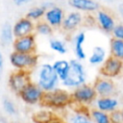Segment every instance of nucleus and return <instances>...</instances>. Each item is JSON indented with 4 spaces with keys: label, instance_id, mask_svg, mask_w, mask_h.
Masks as SVG:
<instances>
[{
    "label": "nucleus",
    "instance_id": "nucleus-1",
    "mask_svg": "<svg viewBox=\"0 0 123 123\" xmlns=\"http://www.w3.org/2000/svg\"><path fill=\"white\" fill-rule=\"evenodd\" d=\"M35 73V80H33L44 92L57 88L61 80L55 72L52 63L43 62L38 64L33 71Z\"/></svg>",
    "mask_w": 123,
    "mask_h": 123
},
{
    "label": "nucleus",
    "instance_id": "nucleus-2",
    "mask_svg": "<svg viewBox=\"0 0 123 123\" xmlns=\"http://www.w3.org/2000/svg\"><path fill=\"white\" fill-rule=\"evenodd\" d=\"M40 106L50 110H63L72 105L71 93L64 88H55L43 93Z\"/></svg>",
    "mask_w": 123,
    "mask_h": 123
},
{
    "label": "nucleus",
    "instance_id": "nucleus-3",
    "mask_svg": "<svg viewBox=\"0 0 123 123\" xmlns=\"http://www.w3.org/2000/svg\"><path fill=\"white\" fill-rule=\"evenodd\" d=\"M70 67L67 77L62 81V84L66 88H75L83 84L86 83L87 74L83 62L77 59H72L69 61Z\"/></svg>",
    "mask_w": 123,
    "mask_h": 123
},
{
    "label": "nucleus",
    "instance_id": "nucleus-4",
    "mask_svg": "<svg viewBox=\"0 0 123 123\" xmlns=\"http://www.w3.org/2000/svg\"><path fill=\"white\" fill-rule=\"evenodd\" d=\"M11 65L16 70H26L33 72L39 64V56L37 53L26 54L12 51L9 56Z\"/></svg>",
    "mask_w": 123,
    "mask_h": 123
},
{
    "label": "nucleus",
    "instance_id": "nucleus-5",
    "mask_svg": "<svg viewBox=\"0 0 123 123\" xmlns=\"http://www.w3.org/2000/svg\"><path fill=\"white\" fill-rule=\"evenodd\" d=\"M70 93L72 98V105L75 104L78 107H84V108L92 105L97 97L93 86L86 83L73 88L72 92Z\"/></svg>",
    "mask_w": 123,
    "mask_h": 123
},
{
    "label": "nucleus",
    "instance_id": "nucleus-6",
    "mask_svg": "<svg viewBox=\"0 0 123 123\" xmlns=\"http://www.w3.org/2000/svg\"><path fill=\"white\" fill-rule=\"evenodd\" d=\"M32 81H33V73L31 71L15 69L9 76L8 86L12 92L18 94Z\"/></svg>",
    "mask_w": 123,
    "mask_h": 123
},
{
    "label": "nucleus",
    "instance_id": "nucleus-7",
    "mask_svg": "<svg viewBox=\"0 0 123 123\" xmlns=\"http://www.w3.org/2000/svg\"><path fill=\"white\" fill-rule=\"evenodd\" d=\"M123 73V61L112 56H108L99 67V75L114 79Z\"/></svg>",
    "mask_w": 123,
    "mask_h": 123
},
{
    "label": "nucleus",
    "instance_id": "nucleus-8",
    "mask_svg": "<svg viewBox=\"0 0 123 123\" xmlns=\"http://www.w3.org/2000/svg\"><path fill=\"white\" fill-rule=\"evenodd\" d=\"M44 91L34 82H30L17 95L19 98L29 106L39 105Z\"/></svg>",
    "mask_w": 123,
    "mask_h": 123
},
{
    "label": "nucleus",
    "instance_id": "nucleus-9",
    "mask_svg": "<svg viewBox=\"0 0 123 123\" xmlns=\"http://www.w3.org/2000/svg\"><path fill=\"white\" fill-rule=\"evenodd\" d=\"M93 88L99 97L115 96L117 94V86L113 79L99 75L92 84Z\"/></svg>",
    "mask_w": 123,
    "mask_h": 123
},
{
    "label": "nucleus",
    "instance_id": "nucleus-10",
    "mask_svg": "<svg viewBox=\"0 0 123 123\" xmlns=\"http://www.w3.org/2000/svg\"><path fill=\"white\" fill-rule=\"evenodd\" d=\"M12 50L19 53H37V37L35 33L20 37H15L12 43Z\"/></svg>",
    "mask_w": 123,
    "mask_h": 123
},
{
    "label": "nucleus",
    "instance_id": "nucleus-11",
    "mask_svg": "<svg viewBox=\"0 0 123 123\" xmlns=\"http://www.w3.org/2000/svg\"><path fill=\"white\" fill-rule=\"evenodd\" d=\"M83 24H84V15L80 12L74 11L68 12L64 16L60 29L63 34L71 35L74 32H76L79 29V27Z\"/></svg>",
    "mask_w": 123,
    "mask_h": 123
},
{
    "label": "nucleus",
    "instance_id": "nucleus-12",
    "mask_svg": "<svg viewBox=\"0 0 123 123\" xmlns=\"http://www.w3.org/2000/svg\"><path fill=\"white\" fill-rule=\"evenodd\" d=\"M95 13V22L98 25V27L103 32L111 34L114 25L116 24L115 16L113 15V13L111 11L102 7Z\"/></svg>",
    "mask_w": 123,
    "mask_h": 123
},
{
    "label": "nucleus",
    "instance_id": "nucleus-13",
    "mask_svg": "<svg viewBox=\"0 0 123 123\" xmlns=\"http://www.w3.org/2000/svg\"><path fill=\"white\" fill-rule=\"evenodd\" d=\"M64 16H65V13L63 9L61 8L60 6L54 5L53 7L45 11L43 18L48 24L52 26L53 29H60Z\"/></svg>",
    "mask_w": 123,
    "mask_h": 123
},
{
    "label": "nucleus",
    "instance_id": "nucleus-14",
    "mask_svg": "<svg viewBox=\"0 0 123 123\" xmlns=\"http://www.w3.org/2000/svg\"><path fill=\"white\" fill-rule=\"evenodd\" d=\"M12 33H13L14 38L34 34L35 33V22L31 20L30 18H28L27 16L20 17L12 25Z\"/></svg>",
    "mask_w": 123,
    "mask_h": 123
},
{
    "label": "nucleus",
    "instance_id": "nucleus-15",
    "mask_svg": "<svg viewBox=\"0 0 123 123\" xmlns=\"http://www.w3.org/2000/svg\"><path fill=\"white\" fill-rule=\"evenodd\" d=\"M67 4L75 11L86 13L96 12L101 8L100 3L96 0H67Z\"/></svg>",
    "mask_w": 123,
    "mask_h": 123
},
{
    "label": "nucleus",
    "instance_id": "nucleus-16",
    "mask_svg": "<svg viewBox=\"0 0 123 123\" xmlns=\"http://www.w3.org/2000/svg\"><path fill=\"white\" fill-rule=\"evenodd\" d=\"M93 104L94 108L108 113L119 109V101L115 96H97Z\"/></svg>",
    "mask_w": 123,
    "mask_h": 123
},
{
    "label": "nucleus",
    "instance_id": "nucleus-17",
    "mask_svg": "<svg viewBox=\"0 0 123 123\" xmlns=\"http://www.w3.org/2000/svg\"><path fill=\"white\" fill-rule=\"evenodd\" d=\"M86 33L83 31L78 32L75 34L72 37V43H73V51L75 54V57L77 60L83 62L86 59V53L84 48V44L86 42Z\"/></svg>",
    "mask_w": 123,
    "mask_h": 123
},
{
    "label": "nucleus",
    "instance_id": "nucleus-18",
    "mask_svg": "<svg viewBox=\"0 0 123 123\" xmlns=\"http://www.w3.org/2000/svg\"><path fill=\"white\" fill-rule=\"evenodd\" d=\"M67 123H94L89 116L88 110L84 107H79L67 116Z\"/></svg>",
    "mask_w": 123,
    "mask_h": 123
},
{
    "label": "nucleus",
    "instance_id": "nucleus-19",
    "mask_svg": "<svg viewBox=\"0 0 123 123\" xmlns=\"http://www.w3.org/2000/svg\"><path fill=\"white\" fill-rule=\"evenodd\" d=\"M107 57L106 49L103 46L96 45L91 50V53L88 57V62L91 65H101Z\"/></svg>",
    "mask_w": 123,
    "mask_h": 123
},
{
    "label": "nucleus",
    "instance_id": "nucleus-20",
    "mask_svg": "<svg viewBox=\"0 0 123 123\" xmlns=\"http://www.w3.org/2000/svg\"><path fill=\"white\" fill-rule=\"evenodd\" d=\"M14 39L13 33H12V26L10 22H5L0 30V43L2 46L7 47L12 45Z\"/></svg>",
    "mask_w": 123,
    "mask_h": 123
},
{
    "label": "nucleus",
    "instance_id": "nucleus-21",
    "mask_svg": "<svg viewBox=\"0 0 123 123\" xmlns=\"http://www.w3.org/2000/svg\"><path fill=\"white\" fill-rule=\"evenodd\" d=\"M57 114L50 109H44L37 111L32 115V120L34 123H49L52 119H54Z\"/></svg>",
    "mask_w": 123,
    "mask_h": 123
},
{
    "label": "nucleus",
    "instance_id": "nucleus-22",
    "mask_svg": "<svg viewBox=\"0 0 123 123\" xmlns=\"http://www.w3.org/2000/svg\"><path fill=\"white\" fill-rule=\"evenodd\" d=\"M52 66H53L55 72L57 73L59 79L61 80V82L67 77V74L69 72V67H70L69 61H67V60H57L52 63Z\"/></svg>",
    "mask_w": 123,
    "mask_h": 123
},
{
    "label": "nucleus",
    "instance_id": "nucleus-23",
    "mask_svg": "<svg viewBox=\"0 0 123 123\" xmlns=\"http://www.w3.org/2000/svg\"><path fill=\"white\" fill-rule=\"evenodd\" d=\"M110 56L123 61V39L111 38L110 40Z\"/></svg>",
    "mask_w": 123,
    "mask_h": 123
},
{
    "label": "nucleus",
    "instance_id": "nucleus-24",
    "mask_svg": "<svg viewBox=\"0 0 123 123\" xmlns=\"http://www.w3.org/2000/svg\"><path fill=\"white\" fill-rule=\"evenodd\" d=\"M88 113L94 123H111L110 113L108 112L102 111L96 108H92L88 110Z\"/></svg>",
    "mask_w": 123,
    "mask_h": 123
},
{
    "label": "nucleus",
    "instance_id": "nucleus-25",
    "mask_svg": "<svg viewBox=\"0 0 123 123\" xmlns=\"http://www.w3.org/2000/svg\"><path fill=\"white\" fill-rule=\"evenodd\" d=\"M35 33L37 35H40V36L49 37V36L53 35L54 29L44 19H40V20L35 22Z\"/></svg>",
    "mask_w": 123,
    "mask_h": 123
},
{
    "label": "nucleus",
    "instance_id": "nucleus-26",
    "mask_svg": "<svg viewBox=\"0 0 123 123\" xmlns=\"http://www.w3.org/2000/svg\"><path fill=\"white\" fill-rule=\"evenodd\" d=\"M45 8L42 6V5H39V6H35L33 8H31L25 16H27L28 18H30L31 20H33L34 22H37L40 19L43 18L44 16V13H45Z\"/></svg>",
    "mask_w": 123,
    "mask_h": 123
},
{
    "label": "nucleus",
    "instance_id": "nucleus-27",
    "mask_svg": "<svg viewBox=\"0 0 123 123\" xmlns=\"http://www.w3.org/2000/svg\"><path fill=\"white\" fill-rule=\"evenodd\" d=\"M49 46H50L51 50H53L54 52L61 54V55H64L68 51L65 41L59 39V38H51L49 40Z\"/></svg>",
    "mask_w": 123,
    "mask_h": 123
},
{
    "label": "nucleus",
    "instance_id": "nucleus-28",
    "mask_svg": "<svg viewBox=\"0 0 123 123\" xmlns=\"http://www.w3.org/2000/svg\"><path fill=\"white\" fill-rule=\"evenodd\" d=\"M2 107H3L4 111L10 116H15L18 113V110H17L16 105L14 104V102L12 99H10L8 97H4L3 98Z\"/></svg>",
    "mask_w": 123,
    "mask_h": 123
},
{
    "label": "nucleus",
    "instance_id": "nucleus-29",
    "mask_svg": "<svg viewBox=\"0 0 123 123\" xmlns=\"http://www.w3.org/2000/svg\"><path fill=\"white\" fill-rule=\"evenodd\" d=\"M111 34L112 35V37L114 38L123 39V22H117L114 25Z\"/></svg>",
    "mask_w": 123,
    "mask_h": 123
},
{
    "label": "nucleus",
    "instance_id": "nucleus-30",
    "mask_svg": "<svg viewBox=\"0 0 123 123\" xmlns=\"http://www.w3.org/2000/svg\"><path fill=\"white\" fill-rule=\"evenodd\" d=\"M110 118H111V123H123L121 112H120L119 109L110 112Z\"/></svg>",
    "mask_w": 123,
    "mask_h": 123
},
{
    "label": "nucleus",
    "instance_id": "nucleus-31",
    "mask_svg": "<svg viewBox=\"0 0 123 123\" xmlns=\"http://www.w3.org/2000/svg\"><path fill=\"white\" fill-rule=\"evenodd\" d=\"M12 3L15 5V6H24V5H26L27 3H30V2H32V1H34V0H12Z\"/></svg>",
    "mask_w": 123,
    "mask_h": 123
},
{
    "label": "nucleus",
    "instance_id": "nucleus-32",
    "mask_svg": "<svg viewBox=\"0 0 123 123\" xmlns=\"http://www.w3.org/2000/svg\"><path fill=\"white\" fill-rule=\"evenodd\" d=\"M4 63H5V61H4V57H3V54L0 50V78L3 74V70H4Z\"/></svg>",
    "mask_w": 123,
    "mask_h": 123
},
{
    "label": "nucleus",
    "instance_id": "nucleus-33",
    "mask_svg": "<svg viewBox=\"0 0 123 123\" xmlns=\"http://www.w3.org/2000/svg\"><path fill=\"white\" fill-rule=\"evenodd\" d=\"M49 123H67L66 122V120H64V119H62V118H60V117H58V116H56L54 119H52Z\"/></svg>",
    "mask_w": 123,
    "mask_h": 123
},
{
    "label": "nucleus",
    "instance_id": "nucleus-34",
    "mask_svg": "<svg viewBox=\"0 0 123 123\" xmlns=\"http://www.w3.org/2000/svg\"><path fill=\"white\" fill-rule=\"evenodd\" d=\"M117 10H118L119 16H120V17H121V19L123 20V3H120V4H119V6H118Z\"/></svg>",
    "mask_w": 123,
    "mask_h": 123
},
{
    "label": "nucleus",
    "instance_id": "nucleus-35",
    "mask_svg": "<svg viewBox=\"0 0 123 123\" xmlns=\"http://www.w3.org/2000/svg\"><path fill=\"white\" fill-rule=\"evenodd\" d=\"M0 123H9L5 117H0Z\"/></svg>",
    "mask_w": 123,
    "mask_h": 123
},
{
    "label": "nucleus",
    "instance_id": "nucleus-36",
    "mask_svg": "<svg viewBox=\"0 0 123 123\" xmlns=\"http://www.w3.org/2000/svg\"><path fill=\"white\" fill-rule=\"evenodd\" d=\"M120 112H121V116H122V121H123V108L120 109Z\"/></svg>",
    "mask_w": 123,
    "mask_h": 123
},
{
    "label": "nucleus",
    "instance_id": "nucleus-37",
    "mask_svg": "<svg viewBox=\"0 0 123 123\" xmlns=\"http://www.w3.org/2000/svg\"><path fill=\"white\" fill-rule=\"evenodd\" d=\"M12 123H23V122H18V121H14V122H12Z\"/></svg>",
    "mask_w": 123,
    "mask_h": 123
},
{
    "label": "nucleus",
    "instance_id": "nucleus-38",
    "mask_svg": "<svg viewBox=\"0 0 123 123\" xmlns=\"http://www.w3.org/2000/svg\"><path fill=\"white\" fill-rule=\"evenodd\" d=\"M105 1H111V0H105Z\"/></svg>",
    "mask_w": 123,
    "mask_h": 123
}]
</instances>
